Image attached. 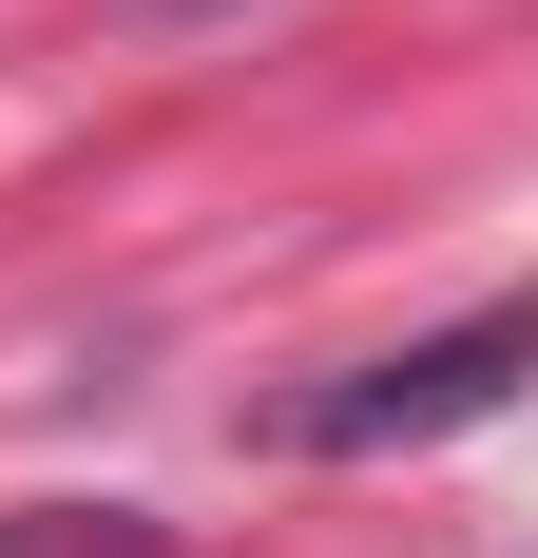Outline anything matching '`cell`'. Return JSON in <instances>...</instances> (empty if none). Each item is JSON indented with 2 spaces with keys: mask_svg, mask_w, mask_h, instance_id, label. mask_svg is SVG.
<instances>
[{
  "mask_svg": "<svg viewBox=\"0 0 538 558\" xmlns=\"http://www.w3.org/2000/svg\"><path fill=\"white\" fill-rule=\"evenodd\" d=\"M519 386H538V289H500V308H462V328L384 347V366H346V386H308V404H269V444L289 462H404V444L500 424Z\"/></svg>",
  "mask_w": 538,
  "mask_h": 558,
  "instance_id": "cell-1",
  "label": "cell"
},
{
  "mask_svg": "<svg viewBox=\"0 0 538 558\" xmlns=\"http://www.w3.org/2000/svg\"><path fill=\"white\" fill-rule=\"evenodd\" d=\"M173 20H212V0H173Z\"/></svg>",
  "mask_w": 538,
  "mask_h": 558,
  "instance_id": "cell-2",
  "label": "cell"
}]
</instances>
